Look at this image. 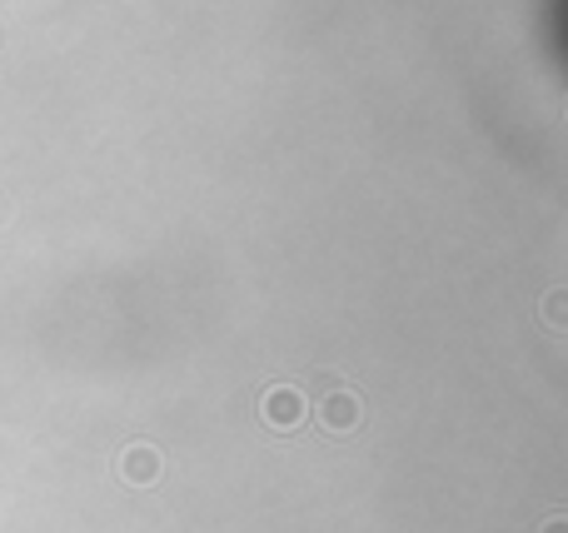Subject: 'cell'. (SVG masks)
<instances>
[{"label": "cell", "instance_id": "3957f363", "mask_svg": "<svg viewBox=\"0 0 568 533\" xmlns=\"http://www.w3.org/2000/svg\"><path fill=\"white\" fill-rule=\"evenodd\" d=\"M120 474L131 479V484H155V479H160V449L131 444V449L120 454Z\"/></svg>", "mask_w": 568, "mask_h": 533}, {"label": "cell", "instance_id": "277c9868", "mask_svg": "<svg viewBox=\"0 0 568 533\" xmlns=\"http://www.w3.org/2000/svg\"><path fill=\"white\" fill-rule=\"evenodd\" d=\"M544 320L554 324V330H564V289H554V295L544 299Z\"/></svg>", "mask_w": 568, "mask_h": 533}, {"label": "cell", "instance_id": "6da1fadb", "mask_svg": "<svg viewBox=\"0 0 568 533\" xmlns=\"http://www.w3.org/2000/svg\"><path fill=\"white\" fill-rule=\"evenodd\" d=\"M260 414H264V424H270V429L289 434V429H299V424H305L309 399H305V389H295V384H274V389H264Z\"/></svg>", "mask_w": 568, "mask_h": 533}, {"label": "cell", "instance_id": "8992f818", "mask_svg": "<svg viewBox=\"0 0 568 533\" xmlns=\"http://www.w3.org/2000/svg\"><path fill=\"white\" fill-rule=\"evenodd\" d=\"M0 40H5V30H0Z\"/></svg>", "mask_w": 568, "mask_h": 533}, {"label": "cell", "instance_id": "7a4b0ae2", "mask_svg": "<svg viewBox=\"0 0 568 533\" xmlns=\"http://www.w3.org/2000/svg\"><path fill=\"white\" fill-rule=\"evenodd\" d=\"M359 414H365V409H359V399L349 389H330L320 404V424L330 429V434H349V429L359 424Z\"/></svg>", "mask_w": 568, "mask_h": 533}, {"label": "cell", "instance_id": "5b68a950", "mask_svg": "<svg viewBox=\"0 0 568 533\" xmlns=\"http://www.w3.org/2000/svg\"><path fill=\"white\" fill-rule=\"evenodd\" d=\"M539 533H568V519H564V513H554V519H548Z\"/></svg>", "mask_w": 568, "mask_h": 533}]
</instances>
